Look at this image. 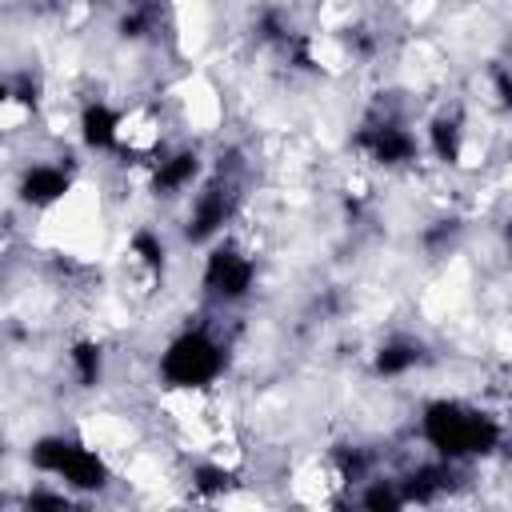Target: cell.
Listing matches in <instances>:
<instances>
[{"instance_id": "9c48e42d", "label": "cell", "mask_w": 512, "mask_h": 512, "mask_svg": "<svg viewBox=\"0 0 512 512\" xmlns=\"http://www.w3.org/2000/svg\"><path fill=\"white\" fill-rule=\"evenodd\" d=\"M428 360H432V352L416 336H384L368 356V372L376 380H404L416 368H424Z\"/></svg>"}, {"instance_id": "3957f363", "label": "cell", "mask_w": 512, "mask_h": 512, "mask_svg": "<svg viewBox=\"0 0 512 512\" xmlns=\"http://www.w3.org/2000/svg\"><path fill=\"white\" fill-rule=\"evenodd\" d=\"M28 464L36 476H44L48 484L68 488L72 496H96L112 484V464L100 448L64 436V432H44L32 440L28 448Z\"/></svg>"}, {"instance_id": "277c9868", "label": "cell", "mask_w": 512, "mask_h": 512, "mask_svg": "<svg viewBox=\"0 0 512 512\" xmlns=\"http://www.w3.org/2000/svg\"><path fill=\"white\" fill-rule=\"evenodd\" d=\"M260 284V256L232 232L216 236L212 244H204L200 256V292L212 308L228 312L236 304H244Z\"/></svg>"}, {"instance_id": "ba28073f", "label": "cell", "mask_w": 512, "mask_h": 512, "mask_svg": "<svg viewBox=\"0 0 512 512\" xmlns=\"http://www.w3.org/2000/svg\"><path fill=\"white\" fill-rule=\"evenodd\" d=\"M120 120H124V108L108 104L104 96L80 100L76 120H72L76 144H80L84 152H92V156H112L116 144H120Z\"/></svg>"}, {"instance_id": "7a4b0ae2", "label": "cell", "mask_w": 512, "mask_h": 512, "mask_svg": "<svg viewBox=\"0 0 512 512\" xmlns=\"http://www.w3.org/2000/svg\"><path fill=\"white\" fill-rule=\"evenodd\" d=\"M228 368V340L216 324H184L172 332L156 356V380L164 392L176 396H204L224 380Z\"/></svg>"}, {"instance_id": "6da1fadb", "label": "cell", "mask_w": 512, "mask_h": 512, "mask_svg": "<svg viewBox=\"0 0 512 512\" xmlns=\"http://www.w3.org/2000/svg\"><path fill=\"white\" fill-rule=\"evenodd\" d=\"M416 432H420V448L428 456L460 464V468L500 456L504 440H508L500 412H492L476 400H460V396L428 400L416 416Z\"/></svg>"}, {"instance_id": "5b68a950", "label": "cell", "mask_w": 512, "mask_h": 512, "mask_svg": "<svg viewBox=\"0 0 512 512\" xmlns=\"http://www.w3.org/2000/svg\"><path fill=\"white\" fill-rule=\"evenodd\" d=\"M352 148L372 164V168H384V172H404V168H416V160L424 156L420 148V128L392 112V108H372L356 136H352Z\"/></svg>"}, {"instance_id": "7c38bea8", "label": "cell", "mask_w": 512, "mask_h": 512, "mask_svg": "<svg viewBox=\"0 0 512 512\" xmlns=\"http://www.w3.org/2000/svg\"><path fill=\"white\" fill-rule=\"evenodd\" d=\"M0 284H4V260H0Z\"/></svg>"}, {"instance_id": "8fae6325", "label": "cell", "mask_w": 512, "mask_h": 512, "mask_svg": "<svg viewBox=\"0 0 512 512\" xmlns=\"http://www.w3.org/2000/svg\"><path fill=\"white\" fill-rule=\"evenodd\" d=\"M232 484H236V476L220 460H196L188 468V488H192L196 500H224Z\"/></svg>"}, {"instance_id": "30bf717a", "label": "cell", "mask_w": 512, "mask_h": 512, "mask_svg": "<svg viewBox=\"0 0 512 512\" xmlns=\"http://www.w3.org/2000/svg\"><path fill=\"white\" fill-rule=\"evenodd\" d=\"M64 364H68V376H72V384L80 392L100 388L104 376H108V352H104V344L96 336H76L68 344V352H64Z\"/></svg>"}, {"instance_id": "8992f818", "label": "cell", "mask_w": 512, "mask_h": 512, "mask_svg": "<svg viewBox=\"0 0 512 512\" xmlns=\"http://www.w3.org/2000/svg\"><path fill=\"white\" fill-rule=\"evenodd\" d=\"M148 192L152 200H188L192 188L204 180L208 172V156L200 144H164L148 164Z\"/></svg>"}, {"instance_id": "52a82bcc", "label": "cell", "mask_w": 512, "mask_h": 512, "mask_svg": "<svg viewBox=\"0 0 512 512\" xmlns=\"http://www.w3.org/2000/svg\"><path fill=\"white\" fill-rule=\"evenodd\" d=\"M76 188V160L52 156V160H24L12 184V196L20 208L28 212H52L56 204H64Z\"/></svg>"}]
</instances>
